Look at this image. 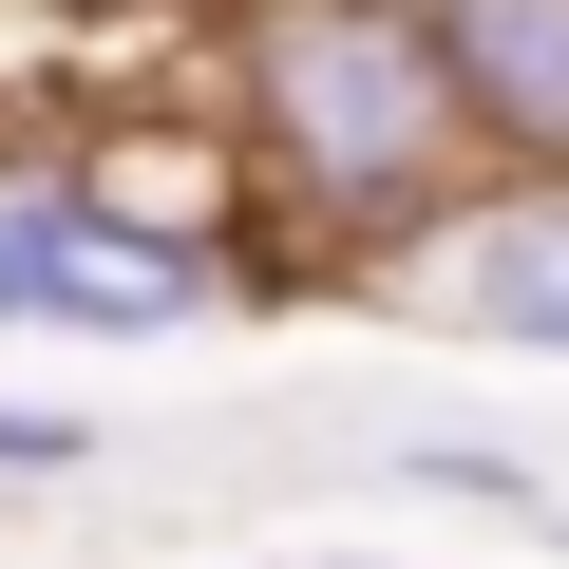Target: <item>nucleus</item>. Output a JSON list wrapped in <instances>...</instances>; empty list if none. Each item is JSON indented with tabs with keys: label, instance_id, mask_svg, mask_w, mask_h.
<instances>
[{
	"label": "nucleus",
	"instance_id": "1",
	"mask_svg": "<svg viewBox=\"0 0 569 569\" xmlns=\"http://www.w3.org/2000/svg\"><path fill=\"white\" fill-rule=\"evenodd\" d=\"M284 114H305V152H323V171H418V152L456 133V77H437V39H418V20L323 0V20L284 39Z\"/></svg>",
	"mask_w": 569,
	"mask_h": 569
},
{
	"label": "nucleus",
	"instance_id": "2",
	"mask_svg": "<svg viewBox=\"0 0 569 569\" xmlns=\"http://www.w3.org/2000/svg\"><path fill=\"white\" fill-rule=\"evenodd\" d=\"M190 284L171 266H114V247H77L58 209H0V323H171Z\"/></svg>",
	"mask_w": 569,
	"mask_h": 569
},
{
	"label": "nucleus",
	"instance_id": "3",
	"mask_svg": "<svg viewBox=\"0 0 569 569\" xmlns=\"http://www.w3.org/2000/svg\"><path fill=\"white\" fill-rule=\"evenodd\" d=\"M437 77H456V96H493L531 152H569V0H456Z\"/></svg>",
	"mask_w": 569,
	"mask_h": 569
},
{
	"label": "nucleus",
	"instance_id": "4",
	"mask_svg": "<svg viewBox=\"0 0 569 569\" xmlns=\"http://www.w3.org/2000/svg\"><path fill=\"white\" fill-rule=\"evenodd\" d=\"M437 305H456V323H493V342H569V209L475 228V247L437 266Z\"/></svg>",
	"mask_w": 569,
	"mask_h": 569
},
{
	"label": "nucleus",
	"instance_id": "5",
	"mask_svg": "<svg viewBox=\"0 0 569 569\" xmlns=\"http://www.w3.org/2000/svg\"><path fill=\"white\" fill-rule=\"evenodd\" d=\"M96 456V418H0V475H77Z\"/></svg>",
	"mask_w": 569,
	"mask_h": 569
}]
</instances>
